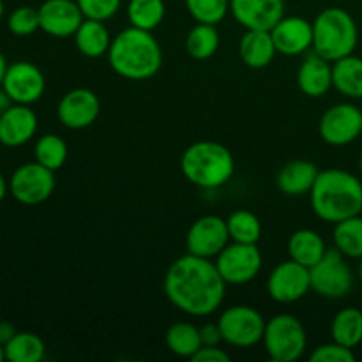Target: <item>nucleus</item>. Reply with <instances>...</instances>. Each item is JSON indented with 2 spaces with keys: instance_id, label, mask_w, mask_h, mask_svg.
<instances>
[{
  "instance_id": "obj_16",
  "label": "nucleus",
  "mask_w": 362,
  "mask_h": 362,
  "mask_svg": "<svg viewBox=\"0 0 362 362\" xmlns=\"http://www.w3.org/2000/svg\"><path fill=\"white\" fill-rule=\"evenodd\" d=\"M37 11L41 30L60 39L76 34L85 20L76 0H45Z\"/></svg>"
},
{
  "instance_id": "obj_43",
  "label": "nucleus",
  "mask_w": 362,
  "mask_h": 362,
  "mask_svg": "<svg viewBox=\"0 0 362 362\" xmlns=\"http://www.w3.org/2000/svg\"><path fill=\"white\" fill-rule=\"evenodd\" d=\"M7 191H9V182H7V180L4 179L2 173H0V202H2L4 198H6Z\"/></svg>"
},
{
  "instance_id": "obj_11",
  "label": "nucleus",
  "mask_w": 362,
  "mask_h": 362,
  "mask_svg": "<svg viewBox=\"0 0 362 362\" xmlns=\"http://www.w3.org/2000/svg\"><path fill=\"white\" fill-rule=\"evenodd\" d=\"M318 133L327 145L345 147L362 133V112L352 103H338L322 115Z\"/></svg>"
},
{
  "instance_id": "obj_14",
  "label": "nucleus",
  "mask_w": 362,
  "mask_h": 362,
  "mask_svg": "<svg viewBox=\"0 0 362 362\" xmlns=\"http://www.w3.org/2000/svg\"><path fill=\"white\" fill-rule=\"evenodd\" d=\"M2 88L13 99L14 105L30 106L45 94V74L35 64L20 60V62L9 64L6 76H4Z\"/></svg>"
},
{
  "instance_id": "obj_8",
  "label": "nucleus",
  "mask_w": 362,
  "mask_h": 362,
  "mask_svg": "<svg viewBox=\"0 0 362 362\" xmlns=\"http://www.w3.org/2000/svg\"><path fill=\"white\" fill-rule=\"evenodd\" d=\"M265 320L260 311L246 304H237L225 310L219 317L218 325L223 341L235 349H251L264 339Z\"/></svg>"
},
{
  "instance_id": "obj_13",
  "label": "nucleus",
  "mask_w": 362,
  "mask_h": 362,
  "mask_svg": "<svg viewBox=\"0 0 362 362\" xmlns=\"http://www.w3.org/2000/svg\"><path fill=\"white\" fill-rule=\"evenodd\" d=\"M228 244L230 233L228 226H226V219L219 218V216H202L187 230L186 250L187 253L194 255V257L212 260Z\"/></svg>"
},
{
  "instance_id": "obj_30",
  "label": "nucleus",
  "mask_w": 362,
  "mask_h": 362,
  "mask_svg": "<svg viewBox=\"0 0 362 362\" xmlns=\"http://www.w3.org/2000/svg\"><path fill=\"white\" fill-rule=\"evenodd\" d=\"M166 14L165 0H129L127 18L131 27L152 32L163 23Z\"/></svg>"
},
{
  "instance_id": "obj_29",
  "label": "nucleus",
  "mask_w": 362,
  "mask_h": 362,
  "mask_svg": "<svg viewBox=\"0 0 362 362\" xmlns=\"http://www.w3.org/2000/svg\"><path fill=\"white\" fill-rule=\"evenodd\" d=\"M9 362H41L46 356V345L34 332H16L4 345Z\"/></svg>"
},
{
  "instance_id": "obj_33",
  "label": "nucleus",
  "mask_w": 362,
  "mask_h": 362,
  "mask_svg": "<svg viewBox=\"0 0 362 362\" xmlns=\"http://www.w3.org/2000/svg\"><path fill=\"white\" fill-rule=\"evenodd\" d=\"M67 154H69L67 144L62 138L57 136V134H45V136H41L35 141V161L41 163L46 168L53 170V172H57V170H60L66 165Z\"/></svg>"
},
{
  "instance_id": "obj_12",
  "label": "nucleus",
  "mask_w": 362,
  "mask_h": 362,
  "mask_svg": "<svg viewBox=\"0 0 362 362\" xmlns=\"http://www.w3.org/2000/svg\"><path fill=\"white\" fill-rule=\"evenodd\" d=\"M311 290L310 269L286 260L276 265L267 278V292L272 300L279 304H293L308 296Z\"/></svg>"
},
{
  "instance_id": "obj_15",
  "label": "nucleus",
  "mask_w": 362,
  "mask_h": 362,
  "mask_svg": "<svg viewBox=\"0 0 362 362\" xmlns=\"http://www.w3.org/2000/svg\"><path fill=\"white\" fill-rule=\"evenodd\" d=\"M101 101L90 88H73L62 95L57 106V115L67 129H85L98 120Z\"/></svg>"
},
{
  "instance_id": "obj_46",
  "label": "nucleus",
  "mask_w": 362,
  "mask_h": 362,
  "mask_svg": "<svg viewBox=\"0 0 362 362\" xmlns=\"http://www.w3.org/2000/svg\"><path fill=\"white\" fill-rule=\"evenodd\" d=\"M4 11H6V7H4V0H0V20L4 18Z\"/></svg>"
},
{
  "instance_id": "obj_27",
  "label": "nucleus",
  "mask_w": 362,
  "mask_h": 362,
  "mask_svg": "<svg viewBox=\"0 0 362 362\" xmlns=\"http://www.w3.org/2000/svg\"><path fill=\"white\" fill-rule=\"evenodd\" d=\"M332 341L356 349L362 343V311L359 308H345L338 311L331 324Z\"/></svg>"
},
{
  "instance_id": "obj_34",
  "label": "nucleus",
  "mask_w": 362,
  "mask_h": 362,
  "mask_svg": "<svg viewBox=\"0 0 362 362\" xmlns=\"http://www.w3.org/2000/svg\"><path fill=\"white\" fill-rule=\"evenodd\" d=\"M186 7L197 23L218 25L230 13V0H186Z\"/></svg>"
},
{
  "instance_id": "obj_22",
  "label": "nucleus",
  "mask_w": 362,
  "mask_h": 362,
  "mask_svg": "<svg viewBox=\"0 0 362 362\" xmlns=\"http://www.w3.org/2000/svg\"><path fill=\"white\" fill-rule=\"evenodd\" d=\"M278 53L269 30H246L239 41L240 60L251 69H264Z\"/></svg>"
},
{
  "instance_id": "obj_25",
  "label": "nucleus",
  "mask_w": 362,
  "mask_h": 362,
  "mask_svg": "<svg viewBox=\"0 0 362 362\" xmlns=\"http://www.w3.org/2000/svg\"><path fill=\"white\" fill-rule=\"evenodd\" d=\"M332 87L349 99H362V59L346 55L332 62Z\"/></svg>"
},
{
  "instance_id": "obj_47",
  "label": "nucleus",
  "mask_w": 362,
  "mask_h": 362,
  "mask_svg": "<svg viewBox=\"0 0 362 362\" xmlns=\"http://www.w3.org/2000/svg\"><path fill=\"white\" fill-rule=\"evenodd\" d=\"M359 168H361V173H362V152H361V156H359Z\"/></svg>"
},
{
  "instance_id": "obj_37",
  "label": "nucleus",
  "mask_w": 362,
  "mask_h": 362,
  "mask_svg": "<svg viewBox=\"0 0 362 362\" xmlns=\"http://www.w3.org/2000/svg\"><path fill=\"white\" fill-rule=\"evenodd\" d=\"M311 362H354L356 361V354L354 349H349L345 345L331 341L325 345L317 346L310 356Z\"/></svg>"
},
{
  "instance_id": "obj_2",
  "label": "nucleus",
  "mask_w": 362,
  "mask_h": 362,
  "mask_svg": "<svg viewBox=\"0 0 362 362\" xmlns=\"http://www.w3.org/2000/svg\"><path fill=\"white\" fill-rule=\"evenodd\" d=\"M310 198L315 214L322 221L336 225L362 212V182L346 170H322Z\"/></svg>"
},
{
  "instance_id": "obj_1",
  "label": "nucleus",
  "mask_w": 362,
  "mask_h": 362,
  "mask_svg": "<svg viewBox=\"0 0 362 362\" xmlns=\"http://www.w3.org/2000/svg\"><path fill=\"white\" fill-rule=\"evenodd\" d=\"M163 288L177 310L198 318L216 313L226 296V281L216 264L189 253L170 265Z\"/></svg>"
},
{
  "instance_id": "obj_7",
  "label": "nucleus",
  "mask_w": 362,
  "mask_h": 362,
  "mask_svg": "<svg viewBox=\"0 0 362 362\" xmlns=\"http://www.w3.org/2000/svg\"><path fill=\"white\" fill-rule=\"evenodd\" d=\"M310 279L311 292L317 296L325 299H343L352 292L356 276L345 255L332 247L327 250L318 264L310 269Z\"/></svg>"
},
{
  "instance_id": "obj_40",
  "label": "nucleus",
  "mask_w": 362,
  "mask_h": 362,
  "mask_svg": "<svg viewBox=\"0 0 362 362\" xmlns=\"http://www.w3.org/2000/svg\"><path fill=\"white\" fill-rule=\"evenodd\" d=\"M14 334H16V329H14L13 324H9V322H0V343L2 345H6Z\"/></svg>"
},
{
  "instance_id": "obj_39",
  "label": "nucleus",
  "mask_w": 362,
  "mask_h": 362,
  "mask_svg": "<svg viewBox=\"0 0 362 362\" xmlns=\"http://www.w3.org/2000/svg\"><path fill=\"white\" fill-rule=\"evenodd\" d=\"M200 336H202V343L207 346H216L223 341L221 331H219L218 322L216 324H205L204 327H200Z\"/></svg>"
},
{
  "instance_id": "obj_35",
  "label": "nucleus",
  "mask_w": 362,
  "mask_h": 362,
  "mask_svg": "<svg viewBox=\"0 0 362 362\" xmlns=\"http://www.w3.org/2000/svg\"><path fill=\"white\" fill-rule=\"evenodd\" d=\"M7 27H9L11 34L18 35V37L32 35L41 28L39 27V11L30 6L16 7L7 18Z\"/></svg>"
},
{
  "instance_id": "obj_20",
  "label": "nucleus",
  "mask_w": 362,
  "mask_h": 362,
  "mask_svg": "<svg viewBox=\"0 0 362 362\" xmlns=\"http://www.w3.org/2000/svg\"><path fill=\"white\" fill-rule=\"evenodd\" d=\"M297 85L308 98H322L332 88V62L311 53L297 71Z\"/></svg>"
},
{
  "instance_id": "obj_26",
  "label": "nucleus",
  "mask_w": 362,
  "mask_h": 362,
  "mask_svg": "<svg viewBox=\"0 0 362 362\" xmlns=\"http://www.w3.org/2000/svg\"><path fill=\"white\" fill-rule=\"evenodd\" d=\"M165 341L170 352L184 359H191L204 346L200 329L191 322H177L170 325L165 334Z\"/></svg>"
},
{
  "instance_id": "obj_23",
  "label": "nucleus",
  "mask_w": 362,
  "mask_h": 362,
  "mask_svg": "<svg viewBox=\"0 0 362 362\" xmlns=\"http://www.w3.org/2000/svg\"><path fill=\"white\" fill-rule=\"evenodd\" d=\"M74 45L83 57L99 59V57L108 55V49L112 46V35H110L105 21L85 18L74 34Z\"/></svg>"
},
{
  "instance_id": "obj_41",
  "label": "nucleus",
  "mask_w": 362,
  "mask_h": 362,
  "mask_svg": "<svg viewBox=\"0 0 362 362\" xmlns=\"http://www.w3.org/2000/svg\"><path fill=\"white\" fill-rule=\"evenodd\" d=\"M13 105H14L13 99H11L9 95H7V92L4 90L2 85H0V117H2L4 113H6L7 110H9Z\"/></svg>"
},
{
  "instance_id": "obj_42",
  "label": "nucleus",
  "mask_w": 362,
  "mask_h": 362,
  "mask_svg": "<svg viewBox=\"0 0 362 362\" xmlns=\"http://www.w3.org/2000/svg\"><path fill=\"white\" fill-rule=\"evenodd\" d=\"M7 67H9V64H7V60H6V57H4V53L0 52V85H2L4 76H6Z\"/></svg>"
},
{
  "instance_id": "obj_38",
  "label": "nucleus",
  "mask_w": 362,
  "mask_h": 362,
  "mask_svg": "<svg viewBox=\"0 0 362 362\" xmlns=\"http://www.w3.org/2000/svg\"><path fill=\"white\" fill-rule=\"evenodd\" d=\"M193 362H230V356L223 349H219V345L216 346H207L204 345L193 357Z\"/></svg>"
},
{
  "instance_id": "obj_9",
  "label": "nucleus",
  "mask_w": 362,
  "mask_h": 362,
  "mask_svg": "<svg viewBox=\"0 0 362 362\" xmlns=\"http://www.w3.org/2000/svg\"><path fill=\"white\" fill-rule=\"evenodd\" d=\"M214 264L226 285H246L260 274L264 258L257 244L232 243L216 257Z\"/></svg>"
},
{
  "instance_id": "obj_28",
  "label": "nucleus",
  "mask_w": 362,
  "mask_h": 362,
  "mask_svg": "<svg viewBox=\"0 0 362 362\" xmlns=\"http://www.w3.org/2000/svg\"><path fill=\"white\" fill-rule=\"evenodd\" d=\"M332 240H334L336 250H338L339 253L345 255L346 258L361 260L362 258V218H361V214L336 223L334 230H332Z\"/></svg>"
},
{
  "instance_id": "obj_31",
  "label": "nucleus",
  "mask_w": 362,
  "mask_h": 362,
  "mask_svg": "<svg viewBox=\"0 0 362 362\" xmlns=\"http://www.w3.org/2000/svg\"><path fill=\"white\" fill-rule=\"evenodd\" d=\"M219 48V32L216 25L197 23L186 37V52L194 60H207L216 55Z\"/></svg>"
},
{
  "instance_id": "obj_44",
  "label": "nucleus",
  "mask_w": 362,
  "mask_h": 362,
  "mask_svg": "<svg viewBox=\"0 0 362 362\" xmlns=\"http://www.w3.org/2000/svg\"><path fill=\"white\" fill-rule=\"evenodd\" d=\"M357 276H359V281L362 285V258L359 260V269H357Z\"/></svg>"
},
{
  "instance_id": "obj_36",
  "label": "nucleus",
  "mask_w": 362,
  "mask_h": 362,
  "mask_svg": "<svg viewBox=\"0 0 362 362\" xmlns=\"http://www.w3.org/2000/svg\"><path fill=\"white\" fill-rule=\"evenodd\" d=\"M85 18L106 21L119 13L122 0H76Z\"/></svg>"
},
{
  "instance_id": "obj_24",
  "label": "nucleus",
  "mask_w": 362,
  "mask_h": 362,
  "mask_svg": "<svg viewBox=\"0 0 362 362\" xmlns=\"http://www.w3.org/2000/svg\"><path fill=\"white\" fill-rule=\"evenodd\" d=\"M286 247H288L290 258L308 269H311L315 264H318L329 250V247L325 246L324 237L310 228H303L293 232L292 235H290L288 246Z\"/></svg>"
},
{
  "instance_id": "obj_19",
  "label": "nucleus",
  "mask_w": 362,
  "mask_h": 362,
  "mask_svg": "<svg viewBox=\"0 0 362 362\" xmlns=\"http://www.w3.org/2000/svg\"><path fill=\"white\" fill-rule=\"evenodd\" d=\"M37 133V115L28 105H13L0 117V144L21 147Z\"/></svg>"
},
{
  "instance_id": "obj_18",
  "label": "nucleus",
  "mask_w": 362,
  "mask_h": 362,
  "mask_svg": "<svg viewBox=\"0 0 362 362\" xmlns=\"http://www.w3.org/2000/svg\"><path fill=\"white\" fill-rule=\"evenodd\" d=\"M269 32L281 55H303L313 48V23L303 16H283Z\"/></svg>"
},
{
  "instance_id": "obj_3",
  "label": "nucleus",
  "mask_w": 362,
  "mask_h": 362,
  "mask_svg": "<svg viewBox=\"0 0 362 362\" xmlns=\"http://www.w3.org/2000/svg\"><path fill=\"white\" fill-rule=\"evenodd\" d=\"M112 69L126 80H148L163 66V49L148 30L129 27L112 39L108 49Z\"/></svg>"
},
{
  "instance_id": "obj_4",
  "label": "nucleus",
  "mask_w": 362,
  "mask_h": 362,
  "mask_svg": "<svg viewBox=\"0 0 362 362\" xmlns=\"http://www.w3.org/2000/svg\"><path fill=\"white\" fill-rule=\"evenodd\" d=\"M184 177L202 189H218L228 184L235 172V159L219 141H197L180 158Z\"/></svg>"
},
{
  "instance_id": "obj_45",
  "label": "nucleus",
  "mask_w": 362,
  "mask_h": 362,
  "mask_svg": "<svg viewBox=\"0 0 362 362\" xmlns=\"http://www.w3.org/2000/svg\"><path fill=\"white\" fill-rule=\"evenodd\" d=\"M6 359V350H4V345L0 343V362Z\"/></svg>"
},
{
  "instance_id": "obj_32",
  "label": "nucleus",
  "mask_w": 362,
  "mask_h": 362,
  "mask_svg": "<svg viewBox=\"0 0 362 362\" xmlns=\"http://www.w3.org/2000/svg\"><path fill=\"white\" fill-rule=\"evenodd\" d=\"M230 240L243 244H258L262 237V223L257 214L247 209L233 211L226 219Z\"/></svg>"
},
{
  "instance_id": "obj_17",
  "label": "nucleus",
  "mask_w": 362,
  "mask_h": 362,
  "mask_svg": "<svg viewBox=\"0 0 362 362\" xmlns=\"http://www.w3.org/2000/svg\"><path fill=\"white\" fill-rule=\"evenodd\" d=\"M230 13L246 30H271L285 16V0H230Z\"/></svg>"
},
{
  "instance_id": "obj_6",
  "label": "nucleus",
  "mask_w": 362,
  "mask_h": 362,
  "mask_svg": "<svg viewBox=\"0 0 362 362\" xmlns=\"http://www.w3.org/2000/svg\"><path fill=\"white\" fill-rule=\"evenodd\" d=\"M262 343L272 361L296 362L306 354L308 334L299 318L290 313H279L265 324Z\"/></svg>"
},
{
  "instance_id": "obj_10",
  "label": "nucleus",
  "mask_w": 362,
  "mask_h": 362,
  "mask_svg": "<svg viewBox=\"0 0 362 362\" xmlns=\"http://www.w3.org/2000/svg\"><path fill=\"white\" fill-rule=\"evenodd\" d=\"M55 191V172L41 163H25L18 166L9 179V193L23 205H39Z\"/></svg>"
},
{
  "instance_id": "obj_5",
  "label": "nucleus",
  "mask_w": 362,
  "mask_h": 362,
  "mask_svg": "<svg viewBox=\"0 0 362 362\" xmlns=\"http://www.w3.org/2000/svg\"><path fill=\"white\" fill-rule=\"evenodd\" d=\"M359 42L357 23L349 11L327 7L313 21V52L329 62L352 55Z\"/></svg>"
},
{
  "instance_id": "obj_21",
  "label": "nucleus",
  "mask_w": 362,
  "mask_h": 362,
  "mask_svg": "<svg viewBox=\"0 0 362 362\" xmlns=\"http://www.w3.org/2000/svg\"><path fill=\"white\" fill-rule=\"evenodd\" d=\"M320 170L317 165L306 159H293L288 161L276 177V184L286 197H304L313 189Z\"/></svg>"
}]
</instances>
